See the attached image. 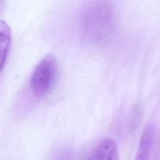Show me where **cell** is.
<instances>
[{
  "instance_id": "277c9868",
  "label": "cell",
  "mask_w": 160,
  "mask_h": 160,
  "mask_svg": "<svg viewBox=\"0 0 160 160\" xmlns=\"http://www.w3.org/2000/svg\"><path fill=\"white\" fill-rule=\"evenodd\" d=\"M156 139V131L152 124L147 126L139 142L134 160H151Z\"/></svg>"
},
{
  "instance_id": "52a82bcc",
  "label": "cell",
  "mask_w": 160,
  "mask_h": 160,
  "mask_svg": "<svg viewBox=\"0 0 160 160\" xmlns=\"http://www.w3.org/2000/svg\"><path fill=\"white\" fill-rule=\"evenodd\" d=\"M4 4H5V2L1 1V0H0V10H1L2 8L3 7V6H4Z\"/></svg>"
},
{
  "instance_id": "7a4b0ae2",
  "label": "cell",
  "mask_w": 160,
  "mask_h": 160,
  "mask_svg": "<svg viewBox=\"0 0 160 160\" xmlns=\"http://www.w3.org/2000/svg\"><path fill=\"white\" fill-rule=\"evenodd\" d=\"M59 67L56 58L45 56L35 67L30 79V86L34 96L42 98L50 93L58 79Z\"/></svg>"
},
{
  "instance_id": "6da1fadb",
  "label": "cell",
  "mask_w": 160,
  "mask_h": 160,
  "mask_svg": "<svg viewBox=\"0 0 160 160\" xmlns=\"http://www.w3.org/2000/svg\"><path fill=\"white\" fill-rule=\"evenodd\" d=\"M81 27L84 36L91 43H107L117 28L115 9L109 2H90L81 12Z\"/></svg>"
},
{
  "instance_id": "8992f818",
  "label": "cell",
  "mask_w": 160,
  "mask_h": 160,
  "mask_svg": "<svg viewBox=\"0 0 160 160\" xmlns=\"http://www.w3.org/2000/svg\"><path fill=\"white\" fill-rule=\"evenodd\" d=\"M55 160H77V159L70 152L64 151L59 153Z\"/></svg>"
},
{
  "instance_id": "5b68a950",
  "label": "cell",
  "mask_w": 160,
  "mask_h": 160,
  "mask_svg": "<svg viewBox=\"0 0 160 160\" xmlns=\"http://www.w3.org/2000/svg\"><path fill=\"white\" fill-rule=\"evenodd\" d=\"M11 45V30L4 20H0V73L7 60Z\"/></svg>"
},
{
  "instance_id": "3957f363",
  "label": "cell",
  "mask_w": 160,
  "mask_h": 160,
  "mask_svg": "<svg viewBox=\"0 0 160 160\" xmlns=\"http://www.w3.org/2000/svg\"><path fill=\"white\" fill-rule=\"evenodd\" d=\"M88 160H119L117 144L112 139H102L92 148Z\"/></svg>"
}]
</instances>
